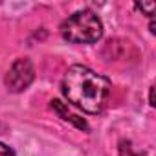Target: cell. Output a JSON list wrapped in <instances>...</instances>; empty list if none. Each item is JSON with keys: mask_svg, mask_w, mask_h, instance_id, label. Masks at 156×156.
Segmentation results:
<instances>
[{"mask_svg": "<svg viewBox=\"0 0 156 156\" xmlns=\"http://www.w3.org/2000/svg\"><path fill=\"white\" fill-rule=\"evenodd\" d=\"M62 94L85 112L98 114L110 96V81L83 64H73L64 73Z\"/></svg>", "mask_w": 156, "mask_h": 156, "instance_id": "1", "label": "cell"}, {"mask_svg": "<svg viewBox=\"0 0 156 156\" xmlns=\"http://www.w3.org/2000/svg\"><path fill=\"white\" fill-rule=\"evenodd\" d=\"M61 35L68 42L90 44L101 39L103 24L94 11L83 9V11L73 13L61 24Z\"/></svg>", "mask_w": 156, "mask_h": 156, "instance_id": "2", "label": "cell"}, {"mask_svg": "<svg viewBox=\"0 0 156 156\" xmlns=\"http://www.w3.org/2000/svg\"><path fill=\"white\" fill-rule=\"evenodd\" d=\"M35 79V68L28 57L17 59L6 73V87L11 92H24Z\"/></svg>", "mask_w": 156, "mask_h": 156, "instance_id": "3", "label": "cell"}, {"mask_svg": "<svg viewBox=\"0 0 156 156\" xmlns=\"http://www.w3.org/2000/svg\"><path fill=\"white\" fill-rule=\"evenodd\" d=\"M51 108H53V110H55V112H57V114H59V116L64 119V121H70V123H73L75 127L85 129V130L88 129V125H87V121H85V119H81L79 116L72 114V112L66 108V105H62L59 99H53V101H51Z\"/></svg>", "mask_w": 156, "mask_h": 156, "instance_id": "4", "label": "cell"}, {"mask_svg": "<svg viewBox=\"0 0 156 156\" xmlns=\"http://www.w3.org/2000/svg\"><path fill=\"white\" fill-rule=\"evenodd\" d=\"M119 154H121V156H140V154H136V152L132 151V145H130V141H127V140H121V141H119Z\"/></svg>", "mask_w": 156, "mask_h": 156, "instance_id": "5", "label": "cell"}, {"mask_svg": "<svg viewBox=\"0 0 156 156\" xmlns=\"http://www.w3.org/2000/svg\"><path fill=\"white\" fill-rule=\"evenodd\" d=\"M136 8L141 9L145 15L152 17V13H154V9H156V4H154V2H141V4H136Z\"/></svg>", "mask_w": 156, "mask_h": 156, "instance_id": "6", "label": "cell"}, {"mask_svg": "<svg viewBox=\"0 0 156 156\" xmlns=\"http://www.w3.org/2000/svg\"><path fill=\"white\" fill-rule=\"evenodd\" d=\"M0 156H15V152H13L11 147H8L6 143L0 141Z\"/></svg>", "mask_w": 156, "mask_h": 156, "instance_id": "7", "label": "cell"}, {"mask_svg": "<svg viewBox=\"0 0 156 156\" xmlns=\"http://www.w3.org/2000/svg\"><path fill=\"white\" fill-rule=\"evenodd\" d=\"M149 103H151V107L156 105V103H154V87H151V92H149Z\"/></svg>", "mask_w": 156, "mask_h": 156, "instance_id": "8", "label": "cell"}]
</instances>
